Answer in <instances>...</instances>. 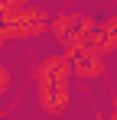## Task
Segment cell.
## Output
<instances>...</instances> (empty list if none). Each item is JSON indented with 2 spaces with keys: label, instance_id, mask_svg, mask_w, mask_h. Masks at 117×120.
Instances as JSON below:
<instances>
[{
  "label": "cell",
  "instance_id": "obj_3",
  "mask_svg": "<svg viewBox=\"0 0 117 120\" xmlns=\"http://www.w3.org/2000/svg\"><path fill=\"white\" fill-rule=\"evenodd\" d=\"M68 65H72V75L75 78H85V81H94L104 75V59H98V55H91V52H75L72 59H68Z\"/></svg>",
  "mask_w": 117,
  "mask_h": 120
},
{
  "label": "cell",
  "instance_id": "obj_5",
  "mask_svg": "<svg viewBox=\"0 0 117 120\" xmlns=\"http://www.w3.org/2000/svg\"><path fill=\"white\" fill-rule=\"evenodd\" d=\"M98 33H101V36L117 49V13H114V16H107V20L101 23V26H98Z\"/></svg>",
  "mask_w": 117,
  "mask_h": 120
},
{
  "label": "cell",
  "instance_id": "obj_2",
  "mask_svg": "<svg viewBox=\"0 0 117 120\" xmlns=\"http://www.w3.org/2000/svg\"><path fill=\"white\" fill-rule=\"evenodd\" d=\"M33 84H72V65L65 55H46L33 68Z\"/></svg>",
  "mask_w": 117,
  "mask_h": 120
},
{
  "label": "cell",
  "instance_id": "obj_6",
  "mask_svg": "<svg viewBox=\"0 0 117 120\" xmlns=\"http://www.w3.org/2000/svg\"><path fill=\"white\" fill-rule=\"evenodd\" d=\"M10 84H13V71H10L7 65H0V98L10 91Z\"/></svg>",
  "mask_w": 117,
  "mask_h": 120
},
{
  "label": "cell",
  "instance_id": "obj_4",
  "mask_svg": "<svg viewBox=\"0 0 117 120\" xmlns=\"http://www.w3.org/2000/svg\"><path fill=\"white\" fill-rule=\"evenodd\" d=\"M85 52H91V55H98V59H107V55L114 52V45H111V42H107V39L94 29V33L85 39Z\"/></svg>",
  "mask_w": 117,
  "mask_h": 120
},
{
  "label": "cell",
  "instance_id": "obj_1",
  "mask_svg": "<svg viewBox=\"0 0 117 120\" xmlns=\"http://www.w3.org/2000/svg\"><path fill=\"white\" fill-rule=\"evenodd\" d=\"M36 104L46 117H62L72 107V84H36Z\"/></svg>",
  "mask_w": 117,
  "mask_h": 120
}]
</instances>
